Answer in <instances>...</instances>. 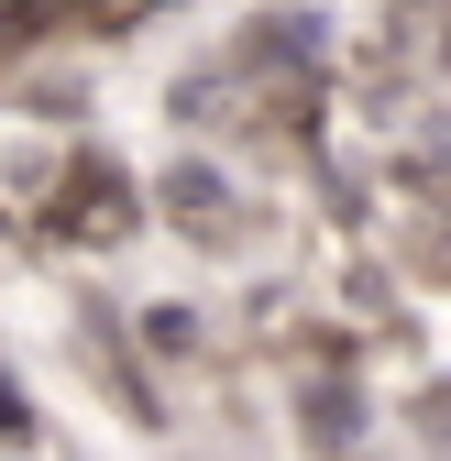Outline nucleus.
Instances as JSON below:
<instances>
[{
    "label": "nucleus",
    "instance_id": "1",
    "mask_svg": "<svg viewBox=\"0 0 451 461\" xmlns=\"http://www.w3.org/2000/svg\"><path fill=\"white\" fill-rule=\"evenodd\" d=\"M122 220H133V187L99 176V165H78V187L55 198V230H67V242H99V230H122Z\"/></svg>",
    "mask_w": 451,
    "mask_h": 461
}]
</instances>
